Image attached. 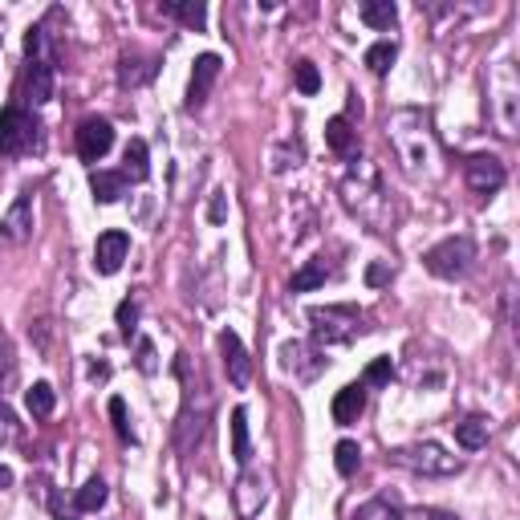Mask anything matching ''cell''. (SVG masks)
I'll list each match as a JSON object with an SVG mask.
<instances>
[{"label":"cell","instance_id":"1","mask_svg":"<svg viewBox=\"0 0 520 520\" xmlns=\"http://www.w3.org/2000/svg\"><path fill=\"white\" fill-rule=\"evenodd\" d=\"M390 142H394V150H399V163L407 167V175H423V180H431V171H435V163H440V142H435V134H431L427 119L415 111H402L390 119L386 126Z\"/></svg>","mask_w":520,"mask_h":520},{"label":"cell","instance_id":"2","mask_svg":"<svg viewBox=\"0 0 520 520\" xmlns=\"http://www.w3.org/2000/svg\"><path fill=\"white\" fill-rule=\"evenodd\" d=\"M341 200H346V208L362 224H371V228L382 232V224H386V191H382L379 171L371 163H354L350 167V175L341 180Z\"/></svg>","mask_w":520,"mask_h":520},{"label":"cell","instance_id":"3","mask_svg":"<svg viewBox=\"0 0 520 520\" xmlns=\"http://www.w3.org/2000/svg\"><path fill=\"white\" fill-rule=\"evenodd\" d=\"M390 463H399L407 471H419V476H455L463 471V463L455 455L440 447V443H407V447L390 451Z\"/></svg>","mask_w":520,"mask_h":520},{"label":"cell","instance_id":"4","mask_svg":"<svg viewBox=\"0 0 520 520\" xmlns=\"http://www.w3.org/2000/svg\"><path fill=\"white\" fill-rule=\"evenodd\" d=\"M471 260H476V244L468 236H447L443 244L423 252V264H427L431 277H443V280H455V277H468Z\"/></svg>","mask_w":520,"mask_h":520},{"label":"cell","instance_id":"5","mask_svg":"<svg viewBox=\"0 0 520 520\" xmlns=\"http://www.w3.org/2000/svg\"><path fill=\"white\" fill-rule=\"evenodd\" d=\"M313 333L321 346L330 341H350L354 333H362V313L354 305H325V310H310Z\"/></svg>","mask_w":520,"mask_h":520},{"label":"cell","instance_id":"6","mask_svg":"<svg viewBox=\"0 0 520 520\" xmlns=\"http://www.w3.org/2000/svg\"><path fill=\"white\" fill-rule=\"evenodd\" d=\"M37 122L25 106H4L0 111V155H25V150L37 142Z\"/></svg>","mask_w":520,"mask_h":520},{"label":"cell","instance_id":"7","mask_svg":"<svg viewBox=\"0 0 520 520\" xmlns=\"http://www.w3.org/2000/svg\"><path fill=\"white\" fill-rule=\"evenodd\" d=\"M463 180H468V187L476 191V195H492V191L504 187V163L496 159V155H468V163H463Z\"/></svg>","mask_w":520,"mask_h":520},{"label":"cell","instance_id":"8","mask_svg":"<svg viewBox=\"0 0 520 520\" xmlns=\"http://www.w3.org/2000/svg\"><path fill=\"white\" fill-rule=\"evenodd\" d=\"M220 70H224V57L220 53H200L195 57V70H191V81H187V111H200L203 102H208V94H211V86H216V78H220Z\"/></svg>","mask_w":520,"mask_h":520},{"label":"cell","instance_id":"9","mask_svg":"<svg viewBox=\"0 0 520 520\" xmlns=\"http://www.w3.org/2000/svg\"><path fill=\"white\" fill-rule=\"evenodd\" d=\"M111 147H114V126L106 119H86L78 126V155L86 163L106 159V155H111Z\"/></svg>","mask_w":520,"mask_h":520},{"label":"cell","instance_id":"10","mask_svg":"<svg viewBox=\"0 0 520 520\" xmlns=\"http://www.w3.org/2000/svg\"><path fill=\"white\" fill-rule=\"evenodd\" d=\"M29 236H33V195L20 191L12 208L4 211V220H0V244H25Z\"/></svg>","mask_w":520,"mask_h":520},{"label":"cell","instance_id":"11","mask_svg":"<svg viewBox=\"0 0 520 520\" xmlns=\"http://www.w3.org/2000/svg\"><path fill=\"white\" fill-rule=\"evenodd\" d=\"M220 354H224V371H228V382L236 390H244L252 382V358L249 350H244V341L236 338L232 330L220 333Z\"/></svg>","mask_w":520,"mask_h":520},{"label":"cell","instance_id":"12","mask_svg":"<svg viewBox=\"0 0 520 520\" xmlns=\"http://www.w3.org/2000/svg\"><path fill=\"white\" fill-rule=\"evenodd\" d=\"M126 252H130V236H126V232H119V228L102 232L98 244H94V269H98L102 277H114V272L122 269Z\"/></svg>","mask_w":520,"mask_h":520},{"label":"cell","instance_id":"13","mask_svg":"<svg viewBox=\"0 0 520 520\" xmlns=\"http://www.w3.org/2000/svg\"><path fill=\"white\" fill-rule=\"evenodd\" d=\"M362 410H366V386L354 382V386H341L333 394V423L338 427H350V423L362 419Z\"/></svg>","mask_w":520,"mask_h":520},{"label":"cell","instance_id":"14","mask_svg":"<svg viewBox=\"0 0 520 520\" xmlns=\"http://www.w3.org/2000/svg\"><path fill=\"white\" fill-rule=\"evenodd\" d=\"M264 501H269L264 480H260V476H252V471H244L241 480H236V512H241L244 520H252L260 509H264Z\"/></svg>","mask_w":520,"mask_h":520},{"label":"cell","instance_id":"15","mask_svg":"<svg viewBox=\"0 0 520 520\" xmlns=\"http://www.w3.org/2000/svg\"><path fill=\"white\" fill-rule=\"evenodd\" d=\"M25 98L33 106H45L53 98V65L50 61H29V70H25Z\"/></svg>","mask_w":520,"mask_h":520},{"label":"cell","instance_id":"16","mask_svg":"<svg viewBox=\"0 0 520 520\" xmlns=\"http://www.w3.org/2000/svg\"><path fill=\"white\" fill-rule=\"evenodd\" d=\"M155 57H139V53H126V57L119 61V86L122 90H134V86H147L150 78H155Z\"/></svg>","mask_w":520,"mask_h":520},{"label":"cell","instance_id":"17","mask_svg":"<svg viewBox=\"0 0 520 520\" xmlns=\"http://www.w3.org/2000/svg\"><path fill=\"white\" fill-rule=\"evenodd\" d=\"M325 147L333 155H341V159H354L358 155V130H350L346 119H330L325 122Z\"/></svg>","mask_w":520,"mask_h":520},{"label":"cell","instance_id":"18","mask_svg":"<svg viewBox=\"0 0 520 520\" xmlns=\"http://www.w3.org/2000/svg\"><path fill=\"white\" fill-rule=\"evenodd\" d=\"M90 191L98 203H119L126 195V175L122 171H90Z\"/></svg>","mask_w":520,"mask_h":520},{"label":"cell","instance_id":"19","mask_svg":"<svg viewBox=\"0 0 520 520\" xmlns=\"http://www.w3.org/2000/svg\"><path fill=\"white\" fill-rule=\"evenodd\" d=\"M330 277H333L330 264H325L321 256H313V260H305V264H301V269L293 272L289 289H293V293H310V289H321V285H325Z\"/></svg>","mask_w":520,"mask_h":520},{"label":"cell","instance_id":"20","mask_svg":"<svg viewBox=\"0 0 520 520\" xmlns=\"http://www.w3.org/2000/svg\"><path fill=\"white\" fill-rule=\"evenodd\" d=\"M232 460L241 463V468H249V460H252V443H249V410H244V407L232 410Z\"/></svg>","mask_w":520,"mask_h":520},{"label":"cell","instance_id":"21","mask_svg":"<svg viewBox=\"0 0 520 520\" xmlns=\"http://www.w3.org/2000/svg\"><path fill=\"white\" fill-rule=\"evenodd\" d=\"M163 12H171L180 25H187V29H195V33L208 25V9H203L200 0H167V4H163Z\"/></svg>","mask_w":520,"mask_h":520},{"label":"cell","instance_id":"22","mask_svg":"<svg viewBox=\"0 0 520 520\" xmlns=\"http://www.w3.org/2000/svg\"><path fill=\"white\" fill-rule=\"evenodd\" d=\"M122 159H126V167H122L126 183H130V180L142 183V180L150 175V155H147V142H142V139H130V142H126V155H122Z\"/></svg>","mask_w":520,"mask_h":520},{"label":"cell","instance_id":"23","mask_svg":"<svg viewBox=\"0 0 520 520\" xmlns=\"http://www.w3.org/2000/svg\"><path fill=\"white\" fill-rule=\"evenodd\" d=\"M25 407H29L33 419H50L53 407H57V394H53L50 382H33V386L25 390Z\"/></svg>","mask_w":520,"mask_h":520},{"label":"cell","instance_id":"24","mask_svg":"<svg viewBox=\"0 0 520 520\" xmlns=\"http://www.w3.org/2000/svg\"><path fill=\"white\" fill-rule=\"evenodd\" d=\"M362 20H366L371 29L386 33V29H394V20H399V9H394L390 0H366V4H362Z\"/></svg>","mask_w":520,"mask_h":520},{"label":"cell","instance_id":"25","mask_svg":"<svg viewBox=\"0 0 520 520\" xmlns=\"http://www.w3.org/2000/svg\"><path fill=\"white\" fill-rule=\"evenodd\" d=\"M455 443L463 451H480L488 443V419H463L455 423Z\"/></svg>","mask_w":520,"mask_h":520},{"label":"cell","instance_id":"26","mask_svg":"<svg viewBox=\"0 0 520 520\" xmlns=\"http://www.w3.org/2000/svg\"><path fill=\"white\" fill-rule=\"evenodd\" d=\"M106 501H111V488H106L102 480H86L78 488V496H73V509L78 512H98Z\"/></svg>","mask_w":520,"mask_h":520},{"label":"cell","instance_id":"27","mask_svg":"<svg viewBox=\"0 0 520 520\" xmlns=\"http://www.w3.org/2000/svg\"><path fill=\"white\" fill-rule=\"evenodd\" d=\"M350 520H402V512L394 509L386 496H374V501L358 504V509L350 512Z\"/></svg>","mask_w":520,"mask_h":520},{"label":"cell","instance_id":"28","mask_svg":"<svg viewBox=\"0 0 520 520\" xmlns=\"http://www.w3.org/2000/svg\"><path fill=\"white\" fill-rule=\"evenodd\" d=\"M333 468L341 471V476H354V471L362 468V447L354 440H341L338 447H333Z\"/></svg>","mask_w":520,"mask_h":520},{"label":"cell","instance_id":"29","mask_svg":"<svg viewBox=\"0 0 520 520\" xmlns=\"http://www.w3.org/2000/svg\"><path fill=\"white\" fill-rule=\"evenodd\" d=\"M394 57H399V45H394V41H379V45L366 50V65H371V73H386L390 65H394Z\"/></svg>","mask_w":520,"mask_h":520},{"label":"cell","instance_id":"30","mask_svg":"<svg viewBox=\"0 0 520 520\" xmlns=\"http://www.w3.org/2000/svg\"><path fill=\"white\" fill-rule=\"evenodd\" d=\"M293 81H297V90L305 94V98H313V94L321 90V73L313 61H297V65H293Z\"/></svg>","mask_w":520,"mask_h":520},{"label":"cell","instance_id":"31","mask_svg":"<svg viewBox=\"0 0 520 520\" xmlns=\"http://www.w3.org/2000/svg\"><path fill=\"white\" fill-rule=\"evenodd\" d=\"M390 379H394V362H390V358H374L371 366H366V379H362V382H366V386H386Z\"/></svg>","mask_w":520,"mask_h":520},{"label":"cell","instance_id":"32","mask_svg":"<svg viewBox=\"0 0 520 520\" xmlns=\"http://www.w3.org/2000/svg\"><path fill=\"white\" fill-rule=\"evenodd\" d=\"M119 330H122V338H130V333L139 330V301L134 297H126L119 305Z\"/></svg>","mask_w":520,"mask_h":520},{"label":"cell","instance_id":"33","mask_svg":"<svg viewBox=\"0 0 520 520\" xmlns=\"http://www.w3.org/2000/svg\"><path fill=\"white\" fill-rule=\"evenodd\" d=\"M111 419H114V431H119V440H122V443H134V431H130L126 402H122V399H111Z\"/></svg>","mask_w":520,"mask_h":520},{"label":"cell","instance_id":"34","mask_svg":"<svg viewBox=\"0 0 520 520\" xmlns=\"http://www.w3.org/2000/svg\"><path fill=\"white\" fill-rule=\"evenodd\" d=\"M208 220H211V224H224V220H228V195H224V191H211Z\"/></svg>","mask_w":520,"mask_h":520},{"label":"cell","instance_id":"35","mask_svg":"<svg viewBox=\"0 0 520 520\" xmlns=\"http://www.w3.org/2000/svg\"><path fill=\"white\" fill-rule=\"evenodd\" d=\"M134 362H139L142 374H155V371H159V362H155V346H150L147 338H139V358H134Z\"/></svg>","mask_w":520,"mask_h":520},{"label":"cell","instance_id":"36","mask_svg":"<svg viewBox=\"0 0 520 520\" xmlns=\"http://www.w3.org/2000/svg\"><path fill=\"white\" fill-rule=\"evenodd\" d=\"M50 512H53V520H78V509H70L61 492H50Z\"/></svg>","mask_w":520,"mask_h":520},{"label":"cell","instance_id":"37","mask_svg":"<svg viewBox=\"0 0 520 520\" xmlns=\"http://www.w3.org/2000/svg\"><path fill=\"white\" fill-rule=\"evenodd\" d=\"M366 280L379 289V285H386V280H390V269H386V264H371V269H366Z\"/></svg>","mask_w":520,"mask_h":520},{"label":"cell","instance_id":"38","mask_svg":"<svg viewBox=\"0 0 520 520\" xmlns=\"http://www.w3.org/2000/svg\"><path fill=\"white\" fill-rule=\"evenodd\" d=\"M9 484H12V471H9V468H0V488H9Z\"/></svg>","mask_w":520,"mask_h":520}]
</instances>
